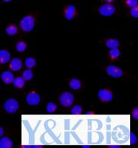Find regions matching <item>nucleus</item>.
<instances>
[{"instance_id":"obj_1","label":"nucleus","mask_w":138,"mask_h":148,"mask_svg":"<svg viewBox=\"0 0 138 148\" xmlns=\"http://www.w3.org/2000/svg\"><path fill=\"white\" fill-rule=\"evenodd\" d=\"M35 25V20L34 16L28 15L24 16L20 22V27L23 32H30L34 29Z\"/></svg>"},{"instance_id":"obj_2","label":"nucleus","mask_w":138,"mask_h":148,"mask_svg":"<svg viewBox=\"0 0 138 148\" xmlns=\"http://www.w3.org/2000/svg\"><path fill=\"white\" fill-rule=\"evenodd\" d=\"M4 110L9 114H15L19 109V103L16 99L10 98L8 99L3 105Z\"/></svg>"},{"instance_id":"obj_3","label":"nucleus","mask_w":138,"mask_h":148,"mask_svg":"<svg viewBox=\"0 0 138 148\" xmlns=\"http://www.w3.org/2000/svg\"><path fill=\"white\" fill-rule=\"evenodd\" d=\"M74 101V97L69 92H64L59 97V103L63 107H71Z\"/></svg>"},{"instance_id":"obj_4","label":"nucleus","mask_w":138,"mask_h":148,"mask_svg":"<svg viewBox=\"0 0 138 148\" xmlns=\"http://www.w3.org/2000/svg\"><path fill=\"white\" fill-rule=\"evenodd\" d=\"M116 12V8L111 3H105L99 8V14L105 16H112Z\"/></svg>"},{"instance_id":"obj_5","label":"nucleus","mask_w":138,"mask_h":148,"mask_svg":"<svg viewBox=\"0 0 138 148\" xmlns=\"http://www.w3.org/2000/svg\"><path fill=\"white\" fill-rule=\"evenodd\" d=\"M106 72L112 78H120L123 75L122 69L115 65H109L106 68Z\"/></svg>"},{"instance_id":"obj_6","label":"nucleus","mask_w":138,"mask_h":148,"mask_svg":"<svg viewBox=\"0 0 138 148\" xmlns=\"http://www.w3.org/2000/svg\"><path fill=\"white\" fill-rule=\"evenodd\" d=\"M26 102L30 106H36L41 102V97L35 92H29L26 97Z\"/></svg>"},{"instance_id":"obj_7","label":"nucleus","mask_w":138,"mask_h":148,"mask_svg":"<svg viewBox=\"0 0 138 148\" xmlns=\"http://www.w3.org/2000/svg\"><path fill=\"white\" fill-rule=\"evenodd\" d=\"M98 98L103 102H110L113 99V94L110 90L103 89L99 90L98 92Z\"/></svg>"},{"instance_id":"obj_8","label":"nucleus","mask_w":138,"mask_h":148,"mask_svg":"<svg viewBox=\"0 0 138 148\" xmlns=\"http://www.w3.org/2000/svg\"><path fill=\"white\" fill-rule=\"evenodd\" d=\"M10 69L14 71H18L21 70L23 67V62L20 58H14L10 61Z\"/></svg>"},{"instance_id":"obj_9","label":"nucleus","mask_w":138,"mask_h":148,"mask_svg":"<svg viewBox=\"0 0 138 148\" xmlns=\"http://www.w3.org/2000/svg\"><path fill=\"white\" fill-rule=\"evenodd\" d=\"M1 79L4 83L7 85L12 83L14 79V74L13 72H11L10 71H5L1 75Z\"/></svg>"},{"instance_id":"obj_10","label":"nucleus","mask_w":138,"mask_h":148,"mask_svg":"<svg viewBox=\"0 0 138 148\" xmlns=\"http://www.w3.org/2000/svg\"><path fill=\"white\" fill-rule=\"evenodd\" d=\"M75 14H76V7H75V5H69L65 10L64 15H65L66 19L68 20V21L73 19Z\"/></svg>"},{"instance_id":"obj_11","label":"nucleus","mask_w":138,"mask_h":148,"mask_svg":"<svg viewBox=\"0 0 138 148\" xmlns=\"http://www.w3.org/2000/svg\"><path fill=\"white\" fill-rule=\"evenodd\" d=\"M11 60L10 53L6 49H0V64H7Z\"/></svg>"},{"instance_id":"obj_12","label":"nucleus","mask_w":138,"mask_h":148,"mask_svg":"<svg viewBox=\"0 0 138 148\" xmlns=\"http://www.w3.org/2000/svg\"><path fill=\"white\" fill-rule=\"evenodd\" d=\"M13 141L9 137H1L0 139V148H11L13 147Z\"/></svg>"},{"instance_id":"obj_13","label":"nucleus","mask_w":138,"mask_h":148,"mask_svg":"<svg viewBox=\"0 0 138 148\" xmlns=\"http://www.w3.org/2000/svg\"><path fill=\"white\" fill-rule=\"evenodd\" d=\"M12 83L14 84V87H16L17 89H21L25 85V80L23 77H16V78H14Z\"/></svg>"},{"instance_id":"obj_14","label":"nucleus","mask_w":138,"mask_h":148,"mask_svg":"<svg viewBox=\"0 0 138 148\" xmlns=\"http://www.w3.org/2000/svg\"><path fill=\"white\" fill-rule=\"evenodd\" d=\"M69 86L70 87V89H73V90H78L81 87V82L77 78H72L71 80L69 81Z\"/></svg>"},{"instance_id":"obj_15","label":"nucleus","mask_w":138,"mask_h":148,"mask_svg":"<svg viewBox=\"0 0 138 148\" xmlns=\"http://www.w3.org/2000/svg\"><path fill=\"white\" fill-rule=\"evenodd\" d=\"M106 46L109 49H116L119 48L120 46V42L117 40V39H115V38H109L106 41Z\"/></svg>"},{"instance_id":"obj_16","label":"nucleus","mask_w":138,"mask_h":148,"mask_svg":"<svg viewBox=\"0 0 138 148\" xmlns=\"http://www.w3.org/2000/svg\"><path fill=\"white\" fill-rule=\"evenodd\" d=\"M18 32V27H16L14 24H10L8 27L5 28V32L8 35H15Z\"/></svg>"},{"instance_id":"obj_17","label":"nucleus","mask_w":138,"mask_h":148,"mask_svg":"<svg viewBox=\"0 0 138 148\" xmlns=\"http://www.w3.org/2000/svg\"><path fill=\"white\" fill-rule=\"evenodd\" d=\"M33 77H34L33 71L31 69H29V68H27V70H25L23 72V78H24L25 81H30V80H31Z\"/></svg>"},{"instance_id":"obj_18","label":"nucleus","mask_w":138,"mask_h":148,"mask_svg":"<svg viewBox=\"0 0 138 148\" xmlns=\"http://www.w3.org/2000/svg\"><path fill=\"white\" fill-rule=\"evenodd\" d=\"M35 65H36V60L33 57H27V59L25 60V66L27 68L31 69L34 67H35Z\"/></svg>"},{"instance_id":"obj_19","label":"nucleus","mask_w":138,"mask_h":148,"mask_svg":"<svg viewBox=\"0 0 138 148\" xmlns=\"http://www.w3.org/2000/svg\"><path fill=\"white\" fill-rule=\"evenodd\" d=\"M27 49V43L24 42L23 41L18 42L16 45V51L20 52V53H23Z\"/></svg>"},{"instance_id":"obj_20","label":"nucleus","mask_w":138,"mask_h":148,"mask_svg":"<svg viewBox=\"0 0 138 148\" xmlns=\"http://www.w3.org/2000/svg\"><path fill=\"white\" fill-rule=\"evenodd\" d=\"M109 56L112 58V59H116L120 56V51L119 49H111L109 51Z\"/></svg>"},{"instance_id":"obj_21","label":"nucleus","mask_w":138,"mask_h":148,"mask_svg":"<svg viewBox=\"0 0 138 148\" xmlns=\"http://www.w3.org/2000/svg\"><path fill=\"white\" fill-rule=\"evenodd\" d=\"M56 109H57V105L52 102L48 103V104L46 105V110L48 113H53V112L56 111Z\"/></svg>"},{"instance_id":"obj_22","label":"nucleus","mask_w":138,"mask_h":148,"mask_svg":"<svg viewBox=\"0 0 138 148\" xmlns=\"http://www.w3.org/2000/svg\"><path fill=\"white\" fill-rule=\"evenodd\" d=\"M82 108L81 106L79 105V104H77V105H74L73 108H71V114H80L82 113Z\"/></svg>"},{"instance_id":"obj_23","label":"nucleus","mask_w":138,"mask_h":148,"mask_svg":"<svg viewBox=\"0 0 138 148\" xmlns=\"http://www.w3.org/2000/svg\"><path fill=\"white\" fill-rule=\"evenodd\" d=\"M130 15L134 17V18H137L138 17V6L137 5L133 6V7H131V10H130Z\"/></svg>"},{"instance_id":"obj_24","label":"nucleus","mask_w":138,"mask_h":148,"mask_svg":"<svg viewBox=\"0 0 138 148\" xmlns=\"http://www.w3.org/2000/svg\"><path fill=\"white\" fill-rule=\"evenodd\" d=\"M126 3L129 7H133L137 5V0H126Z\"/></svg>"},{"instance_id":"obj_25","label":"nucleus","mask_w":138,"mask_h":148,"mask_svg":"<svg viewBox=\"0 0 138 148\" xmlns=\"http://www.w3.org/2000/svg\"><path fill=\"white\" fill-rule=\"evenodd\" d=\"M137 142V136L133 132H130V143L132 144H135Z\"/></svg>"},{"instance_id":"obj_26","label":"nucleus","mask_w":138,"mask_h":148,"mask_svg":"<svg viewBox=\"0 0 138 148\" xmlns=\"http://www.w3.org/2000/svg\"><path fill=\"white\" fill-rule=\"evenodd\" d=\"M132 117L135 120H137L138 119V109L137 108H135L132 111Z\"/></svg>"},{"instance_id":"obj_27","label":"nucleus","mask_w":138,"mask_h":148,"mask_svg":"<svg viewBox=\"0 0 138 148\" xmlns=\"http://www.w3.org/2000/svg\"><path fill=\"white\" fill-rule=\"evenodd\" d=\"M3 134H4V129L0 126V137H2L3 136Z\"/></svg>"},{"instance_id":"obj_28","label":"nucleus","mask_w":138,"mask_h":148,"mask_svg":"<svg viewBox=\"0 0 138 148\" xmlns=\"http://www.w3.org/2000/svg\"><path fill=\"white\" fill-rule=\"evenodd\" d=\"M104 1H105L106 3H113L115 0H104Z\"/></svg>"},{"instance_id":"obj_29","label":"nucleus","mask_w":138,"mask_h":148,"mask_svg":"<svg viewBox=\"0 0 138 148\" xmlns=\"http://www.w3.org/2000/svg\"><path fill=\"white\" fill-rule=\"evenodd\" d=\"M3 2H5V3H10V2H11L12 0H3Z\"/></svg>"},{"instance_id":"obj_30","label":"nucleus","mask_w":138,"mask_h":148,"mask_svg":"<svg viewBox=\"0 0 138 148\" xmlns=\"http://www.w3.org/2000/svg\"><path fill=\"white\" fill-rule=\"evenodd\" d=\"M92 114V112H88V111L86 112V114Z\"/></svg>"}]
</instances>
